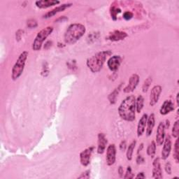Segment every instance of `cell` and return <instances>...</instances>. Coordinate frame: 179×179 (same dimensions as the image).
Listing matches in <instances>:
<instances>
[{
	"instance_id": "6da1fadb",
	"label": "cell",
	"mask_w": 179,
	"mask_h": 179,
	"mask_svg": "<svg viewBox=\"0 0 179 179\" xmlns=\"http://www.w3.org/2000/svg\"><path fill=\"white\" fill-rule=\"evenodd\" d=\"M136 98L133 95L127 97L118 108V113L122 119L128 122L135 120Z\"/></svg>"
},
{
	"instance_id": "7a4b0ae2",
	"label": "cell",
	"mask_w": 179,
	"mask_h": 179,
	"mask_svg": "<svg viewBox=\"0 0 179 179\" xmlns=\"http://www.w3.org/2000/svg\"><path fill=\"white\" fill-rule=\"evenodd\" d=\"M85 27L82 24L74 23L68 27L64 33V39L67 44H74L84 35Z\"/></svg>"
},
{
	"instance_id": "3957f363",
	"label": "cell",
	"mask_w": 179,
	"mask_h": 179,
	"mask_svg": "<svg viewBox=\"0 0 179 179\" xmlns=\"http://www.w3.org/2000/svg\"><path fill=\"white\" fill-rule=\"evenodd\" d=\"M112 54L111 50L101 51L87 60V66L93 73H97L101 70L107 57Z\"/></svg>"
},
{
	"instance_id": "277c9868",
	"label": "cell",
	"mask_w": 179,
	"mask_h": 179,
	"mask_svg": "<svg viewBox=\"0 0 179 179\" xmlns=\"http://www.w3.org/2000/svg\"><path fill=\"white\" fill-rule=\"evenodd\" d=\"M28 57V52L24 51L19 55L17 61L13 66L12 69V74H11V78L13 81L17 80L22 75L23 71H24L26 60Z\"/></svg>"
},
{
	"instance_id": "5b68a950",
	"label": "cell",
	"mask_w": 179,
	"mask_h": 179,
	"mask_svg": "<svg viewBox=\"0 0 179 179\" xmlns=\"http://www.w3.org/2000/svg\"><path fill=\"white\" fill-rule=\"evenodd\" d=\"M53 31V27L51 26L46 27V28L41 29L40 32L37 34L35 39H34L33 44H32V48L34 50H39L41 49L43 41L47 39V37L52 33Z\"/></svg>"
},
{
	"instance_id": "8992f818",
	"label": "cell",
	"mask_w": 179,
	"mask_h": 179,
	"mask_svg": "<svg viewBox=\"0 0 179 179\" xmlns=\"http://www.w3.org/2000/svg\"><path fill=\"white\" fill-rule=\"evenodd\" d=\"M94 147L91 146L86 148L80 153V162L81 164L84 167H87L90 162V158L94 150Z\"/></svg>"
},
{
	"instance_id": "52a82bcc",
	"label": "cell",
	"mask_w": 179,
	"mask_h": 179,
	"mask_svg": "<svg viewBox=\"0 0 179 179\" xmlns=\"http://www.w3.org/2000/svg\"><path fill=\"white\" fill-rule=\"evenodd\" d=\"M116 156V148L115 144H110L106 150V164L108 166H111L115 163Z\"/></svg>"
},
{
	"instance_id": "ba28073f",
	"label": "cell",
	"mask_w": 179,
	"mask_h": 179,
	"mask_svg": "<svg viewBox=\"0 0 179 179\" xmlns=\"http://www.w3.org/2000/svg\"><path fill=\"white\" fill-rule=\"evenodd\" d=\"M162 88L160 85H155L152 88L150 95V105L154 106L159 100Z\"/></svg>"
},
{
	"instance_id": "9c48e42d",
	"label": "cell",
	"mask_w": 179,
	"mask_h": 179,
	"mask_svg": "<svg viewBox=\"0 0 179 179\" xmlns=\"http://www.w3.org/2000/svg\"><path fill=\"white\" fill-rule=\"evenodd\" d=\"M139 83V76L136 74H134L131 76L129 78V83L126 87L124 88V92L125 93H129V92H133L136 89V86L138 85Z\"/></svg>"
},
{
	"instance_id": "30bf717a",
	"label": "cell",
	"mask_w": 179,
	"mask_h": 179,
	"mask_svg": "<svg viewBox=\"0 0 179 179\" xmlns=\"http://www.w3.org/2000/svg\"><path fill=\"white\" fill-rule=\"evenodd\" d=\"M121 57L120 55H114L109 58L107 62L108 67L111 71H115L119 69L120 65L121 64Z\"/></svg>"
},
{
	"instance_id": "8fae6325",
	"label": "cell",
	"mask_w": 179,
	"mask_h": 179,
	"mask_svg": "<svg viewBox=\"0 0 179 179\" xmlns=\"http://www.w3.org/2000/svg\"><path fill=\"white\" fill-rule=\"evenodd\" d=\"M163 143L164 146L161 153L162 159L166 160L169 157L171 150V140L170 136L168 135L166 136V139H164Z\"/></svg>"
},
{
	"instance_id": "7c38bea8",
	"label": "cell",
	"mask_w": 179,
	"mask_h": 179,
	"mask_svg": "<svg viewBox=\"0 0 179 179\" xmlns=\"http://www.w3.org/2000/svg\"><path fill=\"white\" fill-rule=\"evenodd\" d=\"M153 178L155 179L162 178V171L160 164V157H156L153 163Z\"/></svg>"
},
{
	"instance_id": "4fadbf2b",
	"label": "cell",
	"mask_w": 179,
	"mask_h": 179,
	"mask_svg": "<svg viewBox=\"0 0 179 179\" xmlns=\"http://www.w3.org/2000/svg\"><path fill=\"white\" fill-rule=\"evenodd\" d=\"M165 137V125L163 122H160L158 125L156 133V143L158 146H162L164 143Z\"/></svg>"
},
{
	"instance_id": "5bb4252c",
	"label": "cell",
	"mask_w": 179,
	"mask_h": 179,
	"mask_svg": "<svg viewBox=\"0 0 179 179\" xmlns=\"http://www.w3.org/2000/svg\"><path fill=\"white\" fill-rule=\"evenodd\" d=\"M108 143L107 139L106 138L105 134L103 133H99L98 134V142H97V153L99 154H102L105 151L106 144Z\"/></svg>"
},
{
	"instance_id": "9a60e30c",
	"label": "cell",
	"mask_w": 179,
	"mask_h": 179,
	"mask_svg": "<svg viewBox=\"0 0 179 179\" xmlns=\"http://www.w3.org/2000/svg\"><path fill=\"white\" fill-rule=\"evenodd\" d=\"M71 6H72V4H71V3L62 4L61 6H57V7L55 8L54 9H53V10H51L50 11H49V12L46 13V14L43 15V18H50L51 17H53V16L56 15L57 13L61 12V11H64L65 9L69 8Z\"/></svg>"
},
{
	"instance_id": "2e32d148",
	"label": "cell",
	"mask_w": 179,
	"mask_h": 179,
	"mask_svg": "<svg viewBox=\"0 0 179 179\" xmlns=\"http://www.w3.org/2000/svg\"><path fill=\"white\" fill-rule=\"evenodd\" d=\"M127 36L126 32L119 31V30H115L109 34L108 39L112 41H118L125 39Z\"/></svg>"
},
{
	"instance_id": "e0dca14e",
	"label": "cell",
	"mask_w": 179,
	"mask_h": 179,
	"mask_svg": "<svg viewBox=\"0 0 179 179\" xmlns=\"http://www.w3.org/2000/svg\"><path fill=\"white\" fill-rule=\"evenodd\" d=\"M174 110V104L171 100H166L164 102L160 109V114L165 115Z\"/></svg>"
},
{
	"instance_id": "ac0fdd59",
	"label": "cell",
	"mask_w": 179,
	"mask_h": 179,
	"mask_svg": "<svg viewBox=\"0 0 179 179\" xmlns=\"http://www.w3.org/2000/svg\"><path fill=\"white\" fill-rule=\"evenodd\" d=\"M147 120H148V115L143 114L141 119L139 120L138 126H137V136L139 137L142 136V134L145 132L146 126L147 124Z\"/></svg>"
},
{
	"instance_id": "d6986e66",
	"label": "cell",
	"mask_w": 179,
	"mask_h": 179,
	"mask_svg": "<svg viewBox=\"0 0 179 179\" xmlns=\"http://www.w3.org/2000/svg\"><path fill=\"white\" fill-rule=\"evenodd\" d=\"M58 4H60V2L57 0H42V1L36 2V6L40 9H46L57 5Z\"/></svg>"
},
{
	"instance_id": "ffe728a7",
	"label": "cell",
	"mask_w": 179,
	"mask_h": 179,
	"mask_svg": "<svg viewBox=\"0 0 179 179\" xmlns=\"http://www.w3.org/2000/svg\"><path fill=\"white\" fill-rule=\"evenodd\" d=\"M155 115L153 113H151L149 117H148L147 120V129H146V135L149 136L152 134L153 128L155 127Z\"/></svg>"
},
{
	"instance_id": "44dd1931",
	"label": "cell",
	"mask_w": 179,
	"mask_h": 179,
	"mask_svg": "<svg viewBox=\"0 0 179 179\" xmlns=\"http://www.w3.org/2000/svg\"><path fill=\"white\" fill-rule=\"evenodd\" d=\"M120 87H121V85H120L117 88L113 90V91L111 92V93L108 96V100L110 102L111 104H115V100H116V97H118V95L119 93L120 92Z\"/></svg>"
},
{
	"instance_id": "7402d4cb",
	"label": "cell",
	"mask_w": 179,
	"mask_h": 179,
	"mask_svg": "<svg viewBox=\"0 0 179 179\" xmlns=\"http://www.w3.org/2000/svg\"><path fill=\"white\" fill-rule=\"evenodd\" d=\"M136 141H133L132 142L129 144V147L127 148V159L128 160H132V155H133L134 153V148H135Z\"/></svg>"
},
{
	"instance_id": "603a6c76",
	"label": "cell",
	"mask_w": 179,
	"mask_h": 179,
	"mask_svg": "<svg viewBox=\"0 0 179 179\" xmlns=\"http://www.w3.org/2000/svg\"><path fill=\"white\" fill-rule=\"evenodd\" d=\"M155 151H156V143L155 141H153L147 148V155L151 157H154Z\"/></svg>"
},
{
	"instance_id": "cb8c5ba5",
	"label": "cell",
	"mask_w": 179,
	"mask_h": 179,
	"mask_svg": "<svg viewBox=\"0 0 179 179\" xmlns=\"http://www.w3.org/2000/svg\"><path fill=\"white\" fill-rule=\"evenodd\" d=\"M143 104H144V99L141 95L137 97L136 99V110L137 113H140L141 110L143 109Z\"/></svg>"
},
{
	"instance_id": "d4e9b609",
	"label": "cell",
	"mask_w": 179,
	"mask_h": 179,
	"mask_svg": "<svg viewBox=\"0 0 179 179\" xmlns=\"http://www.w3.org/2000/svg\"><path fill=\"white\" fill-rule=\"evenodd\" d=\"M120 12H121V9H120L115 7V6H111V7L110 13H111V18H112V19L113 20H117V15Z\"/></svg>"
},
{
	"instance_id": "484cf974",
	"label": "cell",
	"mask_w": 179,
	"mask_h": 179,
	"mask_svg": "<svg viewBox=\"0 0 179 179\" xmlns=\"http://www.w3.org/2000/svg\"><path fill=\"white\" fill-rule=\"evenodd\" d=\"M173 156L176 163H178V139H176L175 144H174Z\"/></svg>"
},
{
	"instance_id": "4316f807",
	"label": "cell",
	"mask_w": 179,
	"mask_h": 179,
	"mask_svg": "<svg viewBox=\"0 0 179 179\" xmlns=\"http://www.w3.org/2000/svg\"><path fill=\"white\" fill-rule=\"evenodd\" d=\"M179 133V120H176L172 129V136L174 138H178Z\"/></svg>"
},
{
	"instance_id": "83f0119b",
	"label": "cell",
	"mask_w": 179,
	"mask_h": 179,
	"mask_svg": "<svg viewBox=\"0 0 179 179\" xmlns=\"http://www.w3.org/2000/svg\"><path fill=\"white\" fill-rule=\"evenodd\" d=\"M152 81H153V80H152V78L151 77H148L145 81H144L143 87H142V90H143V92H146L148 91V88H149L151 83H152Z\"/></svg>"
},
{
	"instance_id": "f1b7e54d",
	"label": "cell",
	"mask_w": 179,
	"mask_h": 179,
	"mask_svg": "<svg viewBox=\"0 0 179 179\" xmlns=\"http://www.w3.org/2000/svg\"><path fill=\"white\" fill-rule=\"evenodd\" d=\"M134 178V174H132V169H131V167H128L127 169V171H126V174H125V175L124 176V178Z\"/></svg>"
},
{
	"instance_id": "f546056e",
	"label": "cell",
	"mask_w": 179,
	"mask_h": 179,
	"mask_svg": "<svg viewBox=\"0 0 179 179\" xmlns=\"http://www.w3.org/2000/svg\"><path fill=\"white\" fill-rule=\"evenodd\" d=\"M37 22L34 19H30L27 21V26L29 28H35V27H37Z\"/></svg>"
},
{
	"instance_id": "4dcf8cb0",
	"label": "cell",
	"mask_w": 179,
	"mask_h": 179,
	"mask_svg": "<svg viewBox=\"0 0 179 179\" xmlns=\"http://www.w3.org/2000/svg\"><path fill=\"white\" fill-rule=\"evenodd\" d=\"M132 17H133V13L130 12V11H126V12L123 13V18H124L125 20H131Z\"/></svg>"
},
{
	"instance_id": "1f68e13d",
	"label": "cell",
	"mask_w": 179,
	"mask_h": 179,
	"mask_svg": "<svg viewBox=\"0 0 179 179\" xmlns=\"http://www.w3.org/2000/svg\"><path fill=\"white\" fill-rule=\"evenodd\" d=\"M165 171L168 174H171V163L169 162H167L166 164H165Z\"/></svg>"
},
{
	"instance_id": "d6a6232c",
	"label": "cell",
	"mask_w": 179,
	"mask_h": 179,
	"mask_svg": "<svg viewBox=\"0 0 179 179\" xmlns=\"http://www.w3.org/2000/svg\"><path fill=\"white\" fill-rule=\"evenodd\" d=\"M90 170H87L85 172H83V174H81V175L78 177V178H90Z\"/></svg>"
},
{
	"instance_id": "836d02e7",
	"label": "cell",
	"mask_w": 179,
	"mask_h": 179,
	"mask_svg": "<svg viewBox=\"0 0 179 179\" xmlns=\"http://www.w3.org/2000/svg\"><path fill=\"white\" fill-rule=\"evenodd\" d=\"M126 148H127L126 141H121V143H120V150L124 152V151L126 150Z\"/></svg>"
},
{
	"instance_id": "e575fe53",
	"label": "cell",
	"mask_w": 179,
	"mask_h": 179,
	"mask_svg": "<svg viewBox=\"0 0 179 179\" xmlns=\"http://www.w3.org/2000/svg\"><path fill=\"white\" fill-rule=\"evenodd\" d=\"M145 162V160H144V158L141 156V155H139L138 157L136 158V163L138 164H142L143 162Z\"/></svg>"
},
{
	"instance_id": "d590c367",
	"label": "cell",
	"mask_w": 179,
	"mask_h": 179,
	"mask_svg": "<svg viewBox=\"0 0 179 179\" xmlns=\"http://www.w3.org/2000/svg\"><path fill=\"white\" fill-rule=\"evenodd\" d=\"M118 174H119V176L120 177H123V174H124V170H123V168L122 167L120 166L119 168H118Z\"/></svg>"
},
{
	"instance_id": "8d00e7d4",
	"label": "cell",
	"mask_w": 179,
	"mask_h": 179,
	"mask_svg": "<svg viewBox=\"0 0 179 179\" xmlns=\"http://www.w3.org/2000/svg\"><path fill=\"white\" fill-rule=\"evenodd\" d=\"M146 178V176L145 174H144L143 172H140V173L138 174V175L136 176V179H139V178Z\"/></svg>"
},
{
	"instance_id": "74e56055",
	"label": "cell",
	"mask_w": 179,
	"mask_h": 179,
	"mask_svg": "<svg viewBox=\"0 0 179 179\" xmlns=\"http://www.w3.org/2000/svg\"><path fill=\"white\" fill-rule=\"evenodd\" d=\"M51 45H52V41H48L46 42V43L45 44V46H44V49H48V48H50Z\"/></svg>"
},
{
	"instance_id": "f35d334b",
	"label": "cell",
	"mask_w": 179,
	"mask_h": 179,
	"mask_svg": "<svg viewBox=\"0 0 179 179\" xmlns=\"http://www.w3.org/2000/svg\"><path fill=\"white\" fill-rule=\"evenodd\" d=\"M21 31V29L18 30V31L16 32V39H18V41H19L20 39H21V36H22V34H20V32Z\"/></svg>"
},
{
	"instance_id": "ab89813d",
	"label": "cell",
	"mask_w": 179,
	"mask_h": 179,
	"mask_svg": "<svg viewBox=\"0 0 179 179\" xmlns=\"http://www.w3.org/2000/svg\"><path fill=\"white\" fill-rule=\"evenodd\" d=\"M143 148V143H141L140 145V146H139V148H138V150H137V154H139V153H140L141 150H142Z\"/></svg>"
},
{
	"instance_id": "60d3db41",
	"label": "cell",
	"mask_w": 179,
	"mask_h": 179,
	"mask_svg": "<svg viewBox=\"0 0 179 179\" xmlns=\"http://www.w3.org/2000/svg\"><path fill=\"white\" fill-rule=\"evenodd\" d=\"M178 96H179V93H177L176 95V103H177V106H179V100H178Z\"/></svg>"
},
{
	"instance_id": "b9f144b4",
	"label": "cell",
	"mask_w": 179,
	"mask_h": 179,
	"mask_svg": "<svg viewBox=\"0 0 179 179\" xmlns=\"http://www.w3.org/2000/svg\"><path fill=\"white\" fill-rule=\"evenodd\" d=\"M166 122H167V128H169V121L168 120H166Z\"/></svg>"
}]
</instances>
